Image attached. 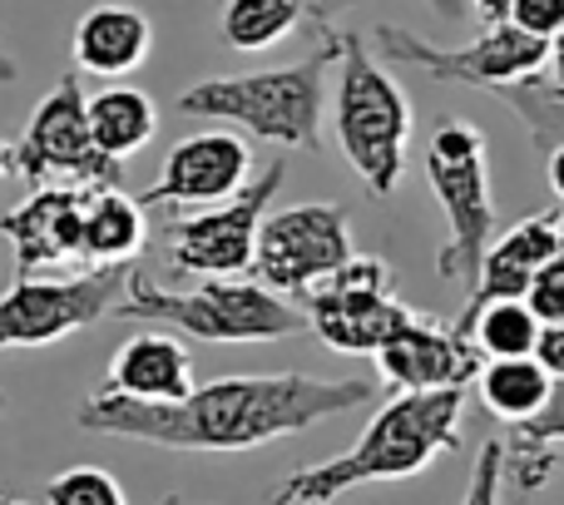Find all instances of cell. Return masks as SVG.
<instances>
[{"label": "cell", "instance_id": "20", "mask_svg": "<svg viewBox=\"0 0 564 505\" xmlns=\"http://www.w3.org/2000/svg\"><path fill=\"white\" fill-rule=\"evenodd\" d=\"M555 447H564V377H555V387H550L545 407H540L535 417L510 427L506 481L520 496H530V491H540L550 481V471H555Z\"/></svg>", "mask_w": 564, "mask_h": 505}, {"label": "cell", "instance_id": "3", "mask_svg": "<svg viewBox=\"0 0 564 505\" xmlns=\"http://www.w3.org/2000/svg\"><path fill=\"white\" fill-rule=\"evenodd\" d=\"M341 55V30H322V45L297 65L253 69V75L198 79L178 95V115L218 119L278 149H322V115H327V75Z\"/></svg>", "mask_w": 564, "mask_h": 505}, {"label": "cell", "instance_id": "8", "mask_svg": "<svg viewBox=\"0 0 564 505\" xmlns=\"http://www.w3.org/2000/svg\"><path fill=\"white\" fill-rule=\"evenodd\" d=\"M15 174L30 189L40 184H79V189H105L124 179V164L109 159L95 144L89 129V95L79 75H65L45 99L35 105L25 135L15 139Z\"/></svg>", "mask_w": 564, "mask_h": 505}, {"label": "cell", "instance_id": "37", "mask_svg": "<svg viewBox=\"0 0 564 505\" xmlns=\"http://www.w3.org/2000/svg\"><path fill=\"white\" fill-rule=\"evenodd\" d=\"M0 505H30V501H15V496H0Z\"/></svg>", "mask_w": 564, "mask_h": 505}, {"label": "cell", "instance_id": "31", "mask_svg": "<svg viewBox=\"0 0 564 505\" xmlns=\"http://www.w3.org/2000/svg\"><path fill=\"white\" fill-rule=\"evenodd\" d=\"M540 159H545V179H550V194H555L560 204H564V144L545 149V154H540Z\"/></svg>", "mask_w": 564, "mask_h": 505}, {"label": "cell", "instance_id": "23", "mask_svg": "<svg viewBox=\"0 0 564 505\" xmlns=\"http://www.w3.org/2000/svg\"><path fill=\"white\" fill-rule=\"evenodd\" d=\"M456 327L480 347V357H535V342L545 322L535 318L525 298H490L480 308H460Z\"/></svg>", "mask_w": 564, "mask_h": 505}, {"label": "cell", "instance_id": "24", "mask_svg": "<svg viewBox=\"0 0 564 505\" xmlns=\"http://www.w3.org/2000/svg\"><path fill=\"white\" fill-rule=\"evenodd\" d=\"M224 45L258 55V50H273L292 30L307 20V0H228L224 6Z\"/></svg>", "mask_w": 564, "mask_h": 505}, {"label": "cell", "instance_id": "29", "mask_svg": "<svg viewBox=\"0 0 564 505\" xmlns=\"http://www.w3.org/2000/svg\"><path fill=\"white\" fill-rule=\"evenodd\" d=\"M535 357L545 362L550 377H564V322H545V332L535 342Z\"/></svg>", "mask_w": 564, "mask_h": 505}, {"label": "cell", "instance_id": "30", "mask_svg": "<svg viewBox=\"0 0 564 505\" xmlns=\"http://www.w3.org/2000/svg\"><path fill=\"white\" fill-rule=\"evenodd\" d=\"M351 6H357V0H307V20L317 30H332V20H341Z\"/></svg>", "mask_w": 564, "mask_h": 505}, {"label": "cell", "instance_id": "34", "mask_svg": "<svg viewBox=\"0 0 564 505\" xmlns=\"http://www.w3.org/2000/svg\"><path fill=\"white\" fill-rule=\"evenodd\" d=\"M545 75L555 79V85H564V30L555 40H550V65H545Z\"/></svg>", "mask_w": 564, "mask_h": 505}, {"label": "cell", "instance_id": "14", "mask_svg": "<svg viewBox=\"0 0 564 505\" xmlns=\"http://www.w3.org/2000/svg\"><path fill=\"white\" fill-rule=\"evenodd\" d=\"M486 367L480 347L456 327L436 322L426 312L406 322L387 347L377 352V372L397 391H441V387H470L476 372Z\"/></svg>", "mask_w": 564, "mask_h": 505}, {"label": "cell", "instance_id": "7", "mask_svg": "<svg viewBox=\"0 0 564 505\" xmlns=\"http://www.w3.org/2000/svg\"><path fill=\"white\" fill-rule=\"evenodd\" d=\"M282 179H288V159H273L234 198H224L214 208H188V218H174L164 228L169 268L184 272V278H238V272H253L258 234H263L268 204L278 198Z\"/></svg>", "mask_w": 564, "mask_h": 505}, {"label": "cell", "instance_id": "26", "mask_svg": "<svg viewBox=\"0 0 564 505\" xmlns=\"http://www.w3.org/2000/svg\"><path fill=\"white\" fill-rule=\"evenodd\" d=\"M45 505H129L124 486L99 466H69L45 486Z\"/></svg>", "mask_w": 564, "mask_h": 505}, {"label": "cell", "instance_id": "19", "mask_svg": "<svg viewBox=\"0 0 564 505\" xmlns=\"http://www.w3.org/2000/svg\"><path fill=\"white\" fill-rule=\"evenodd\" d=\"M149 244V218L144 198H129L119 184L89 189L85 198V258L95 268L105 262H129Z\"/></svg>", "mask_w": 564, "mask_h": 505}, {"label": "cell", "instance_id": "2", "mask_svg": "<svg viewBox=\"0 0 564 505\" xmlns=\"http://www.w3.org/2000/svg\"><path fill=\"white\" fill-rule=\"evenodd\" d=\"M460 411H466V387L397 391L377 407L357 447L332 461H317V466L292 471L268 496V505H332L357 486L421 476L436 456L460 447Z\"/></svg>", "mask_w": 564, "mask_h": 505}, {"label": "cell", "instance_id": "4", "mask_svg": "<svg viewBox=\"0 0 564 505\" xmlns=\"http://www.w3.org/2000/svg\"><path fill=\"white\" fill-rule=\"evenodd\" d=\"M115 318L198 342H282L307 327V312L258 278H198L188 292H169L144 272H129Z\"/></svg>", "mask_w": 564, "mask_h": 505}, {"label": "cell", "instance_id": "11", "mask_svg": "<svg viewBox=\"0 0 564 505\" xmlns=\"http://www.w3.org/2000/svg\"><path fill=\"white\" fill-rule=\"evenodd\" d=\"M371 40L381 45L387 60L426 69L441 85H470V89H506V85H516V79H530L550 65V40L525 35V30L510 25V20L486 25L460 50L431 45V40L411 35V30H401V25H377Z\"/></svg>", "mask_w": 564, "mask_h": 505}, {"label": "cell", "instance_id": "6", "mask_svg": "<svg viewBox=\"0 0 564 505\" xmlns=\"http://www.w3.org/2000/svg\"><path fill=\"white\" fill-rule=\"evenodd\" d=\"M426 184L446 214V244L436 253V272L460 292H476L480 262L496 234V194H490L486 135L470 119H441L426 144Z\"/></svg>", "mask_w": 564, "mask_h": 505}, {"label": "cell", "instance_id": "21", "mask_svg": "<svg viewBox=\"0 0 564 505\" xmlns=\"http://www.w3.org/2000/svg\"><path fill=\"white\" fill-rule=\"evenodd\" d=\"M89 129H95V144L124 164L154 139L159 105L134 85H109L99 95H89Z\"/></svg>", "mask_w": 564, "mask_h": 505}, {"label": "cell", "instance_id": "38", "mask_svg": "<svg viewBox=\"0 0 564 505\" xmlns=\"http://www.w3.org/2000/svg\"><path fill=\"white\" fill-rule=\"evenodd\" d=\"M0 411H6V391H0Z\"/></svg>", "mask_w": 564, "mask_h": 505}, {"label": "cell", "instance_id": "15", "mask_svg": "<svg viewBox=\"0 0 564 505\" xmlns=\"http://www.w3.org/2000/svg\"><path fill=\"white\" fill-rule=\"evenodd\" d=\"M85 198L89 189L79 184H40L0 218V238L15 248V278L85 258Z\"/></svg>", "mask_w": 564, "mask_h": 505}, {"label": "cell", "instance_id": "25", "mask_svg": "<svg viewBox=\"0 0 564 505\" xmlns=\"http://www.w3.org/2000/svg\"><path fill=\"white\" fill-rule=\"evenodd\" d=\"M496 95L506 99V109L525 125L535 154L564 144V85H555L545 69L530 75V79H516V85H506V89H496Z\"/></svg>", "mask_w": 564, "mask_h": 505}, {"label": "cell", "instance_id": "39", "mask_svg": "<svg viewBox=\"0 0 564 505\" xmlns=\"http://www.w3.org/2000/svg\"><path fill=\"white\" fill-rule=\"evenodd\" d=\"M169 505H184V501H169Z\"/></svg>", "mask_w": 564, "mask_h": 505}, {"label": "cell", "instance_id": "17", "mask_svg": "<svg viewBox=\"0 0 564 505\" xmlns=\"http://www.w3.org/2000/svg\"><path fill=\"white\" fill-rule=\"evenodd\" d=\"M75 69L99 79H119L134 75L139 65L154 50V20L139 6H124V0H105V6H89L75 25Z\"/></svg>", "mask_w": 564, "mask_h": 505}, {"label": "cell", "instance_id": "10", "mask_svg": "<svg viewBox=\"0 0 564 505\" xmlns=\"http://www.w3.org/2000/svg\"><path fill=\"white\" fill-rule=\"evenodd\" d=\"M411 318L416 308L397 298L387 258H371V253H357L347 268H337L307 292V327L347 357H377Z\"/></svg>", "mask_w": 564, "mask_h": 505}, {"label": "cell", "instance_id": "33", "mask_svg": "<svg viewBox=\"0 0 564 505\" xmlns=\"http://www.w3.org/2000/svg\"><path fill=\"white\" fill-rule=\"evenodd\" d=\"M431 10H436L441 20H451V25H466L470 20V0H426Z\"/></svg>", "mask_w": 564, "mask_h": 505}, {"label": "cell", "instance_id": "35", "mask_svg": "<svg viewBox=\"0 0 564 505\" xmlns=\"http://www.w3.org/2000/svg\"><path fill=\"white\" fill-rule=\"evenodd\" d=\"M15 79H20V65L6 55V50H0V85H15Z\"/></svg>", "mask_w": 564, "mask_h": 505}, {"label": "cell", "instance_id": "18", "mask_svg": "<svg viewBox=\"0 0 564 505\" xmlns=\"http://www.w3.org/2000/svg\"><path fill=\"white\" fill-rule=\"evenodd\" d=\"M105 391H119V397H134V401H178L194 391V357L164 327L139 332V337H129L115 352Z\"/></svg>", "mask_w": 564, "mask_h": 505}, {"label": "cell", "instance_id": "36", "mask_svg": "<svg viewBox=\"0 0 564 505\" xmlns=\"http://www.w3.org/2000/svg\"><path fill=\"white\" fill-rule=\"evenodd\" d=\"M10 169H15V149H10V144H0V179H6Z\"/></svg>", "mask_w": 564, "mask_h": 505}, {"label": "cell", "instance_id": "22", "mask_svg": "<svg viewBox=\"0 0 564 505\" xmlns=\"http://www.w3.org/2000/svg\"><path fill=\"white\" fill-rule=\"evenodd\" d=\"M555 377L545 372L540 357H490L486 367L476 372V391L486 401L490 417H500L506 427H520L530 421L540 407H545Z\"/></svg>", "mask_w": 564, "mask_h": 505}, {"label": "cell", "instance_id": "1", "mask_svg": "<svg viewBox=\"0 0 564 505\" xmlns=\"http://www.w3.org/2000/svg\"><path fill=\"white\" fill-rule=\"evenodd\" d=\"M377 397L367 377H307V372H238L194 387L178 401H134L95 391L75 427L89 437H124L169 451H258L297 437L327 417L367 407Z\"/></svg>", "mask_w": 564, "mask_h": 505}, {"label": "cell", "instance_id": "5", "mask_svg": "<svg viewBox=\"0 0 564 505\" xmlns=\"http://www.w3.org/2000/svg\"><path fill=\"white\" fill-rule=\"evenodd\" d=\"M411 99L391 79L381 60H371L367 40L341 30L337 55V89H332V129L337 149L371 198H391L406 169V139H411Z\"/></svg>", "mask_w": 564, "mask_h": 505}, {"label": "cell", "instance_id": "9", "mask_svg": "<svg viewBox=\"0 0 564 505\" xmlns=\"http://www.w3.org/2000/svg\"><path fill=\"white\" fill-rule=\"evenodd\" d=\"M129 262L75 272V278H40L25 272L0 292V352L10 347H50L69 332L95 327L105 312H115V298H124Z\"/></svg>", "mask_w": 564, "mask_h": 505}, {"label": "cell", "instance_id": "27", "mask_svg": "<svg viewBox=\"0 0 564 505\" xmlns=\"http://www.w3.org/2000/svg\"><path fill=\"white\" fill-rule=\"evenodd\" d=\"M500 486H506V441H486L470 466V486L460 505H500Z\"/></svg>", "mask_w": 564, "mask_h": 505}, {"label": "cell", "instance_id": "16", "mask_svg": "<svg viewBox=\"0 0 564 505\" xmlns=\"http://www.w3.org/2000/svg\"><path fill=\"white\" fill-rule=\"evenodd\" d=\"M560 248H564V214L560 208H535V214H525L510 234H500L496 244L486 248L480 282L466 298V308H480V302H490V298H525L535 272L545 268Z\"/></svg>", "mask_w": 564, "mask_h": 505}, {"label": "cell", "instance_id": "13", "mask_svg": "<svg viewBox=\"0 0 564 505\" xmlns=\"http://www.w3.org/2000/svg\"><path fill=\"white\" fill-rule=\"evenodd\" d=\"M253 149L234 129H204L169 149L159 179L144 189V208H214L248 189Z\"/></svg>", "mask_w": 564, "mask_h": 505}, {"label": "cell", "instance_id": "12", "mask_svg": "<svg viewBox=\"0 0 564 505\" xmlns=\"http://www.w3.org/2000/svg\"><path fill=\"white\" fill-rule=\"evenodd\" d=\"M357 258L351 224L341 204H292L263 218L258 234L253 278L268 282L282 298H307L317 282Z\"/></svg>", "mask_w": 564, "mask_h": 505}, {"label": "cell", "instance_id": "28", "mask_svg": "<svg viewBox=\"0 0 564 505\" xmlns=\"http://www.w3.org/2000/svg\"><path fill=\"white\" fill-rule=\"evenodd\" d=\"M510 25H520L535 40H555L564 30V0H516L510 6Z\"/></svg>", "mask_w": 564, "mask_h": 505}, {"label": "cell", "instance_id": "32", "mask_svg": "<svg viewBox=\"0 0 564 505\" xmlns=\"http://www.w3.org/2000/svg\"><path fill=\"white\" fill-rule=\"evenodd\" d=\"M510 6H516V0H470V10H476L486 25H500V20H510Z\"/></svg>", "mask_w": 564, "mask_h": 505}]
</instances>
